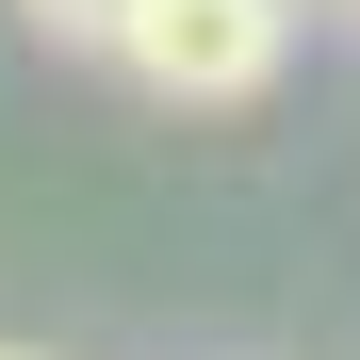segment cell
<instances>
[{"label": "cell", "instance_id": "cell-4", "mask_svg": "<svg viewBox=\"0 0 360 360\" xmlns=\"http://www.w3.org/2000/svg\"><path fill=\"white\" fill-rule=\"evenodd\" d=\"M0 360H33V344H0Z\"/></svg>", "mask_w": 360, "mask_h": 360}, {"label": "cell", "instance_id": "cell-2", "mask_svg": "<svg viewBox=\"0 0 360 360\" xmlns=\"http://www.w3.org/2000/svg\"><path fill=\"white\" fill-rule=\"evenodd\" d=\"M17 17H33L49 49H98V66H115V33H131V0H17Z\"/></svg>", "mask_w": 360, "mask_h": 360}, {"label": "cell", "instance_id": "cell-3", "mask_svg": "<svg viewBox=\"0 0 360 360\" xmlns=\"http://www.w3.org/2000/svg\"><path fill=\"white\" fill-rule=\"evenodd\" d=\"M295 17H360V0H295Z\"/></svg>", "mask_w": 360, "mask_h": 360}, {"label": "cell", "instance_id": "cell-1", "mask_svg": "<svg viewBox=\"0 0 360 360\" xmlns=\"http://www.w3.org/2000/svg\"><path fill=\"white\" fill-rule=\"evenodd\" d=\"M115 66H131L148 98H180V115H246L295 66V0H131Z\"/></svg>", "mask_w": 360, "mask_h": 360}]
</instances>
